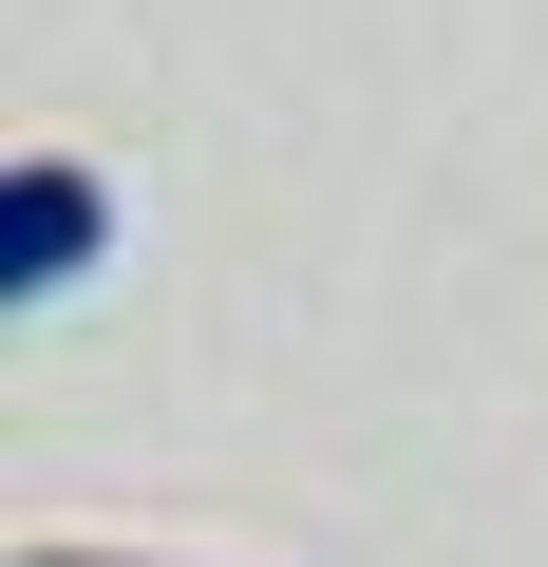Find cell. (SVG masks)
I'll use <instances>...</instances> for the list:
<instances>
[{"label": "cell", "mask_w": 548, "mask_h": 567, "mask_svg": "<svg viewBox=\"0 0 548 567\" xmlns=\"http://www.w3.org/2000/svg\"><path fill=\"white\" fill-rule=\"evenodd\" d=\"M95 227H114V189L76 152H20V171H0V303H58V284L95 265Z\"/></svg>", "instance_id": "obj_1"}, {"label": "cell", "mask_w": 548, "mask_h": 567, "mask_svg": "<svg viewBox=\"0 0 548 567\" xmlns=\"http://www.w3.org/2000/svg\"><path fill=\"white\" fill-rule=\"evenodd\" d=\"M58 567H95V548H58Z\"/></svg>", "instance_id": "obj_2"}]
</instances>
